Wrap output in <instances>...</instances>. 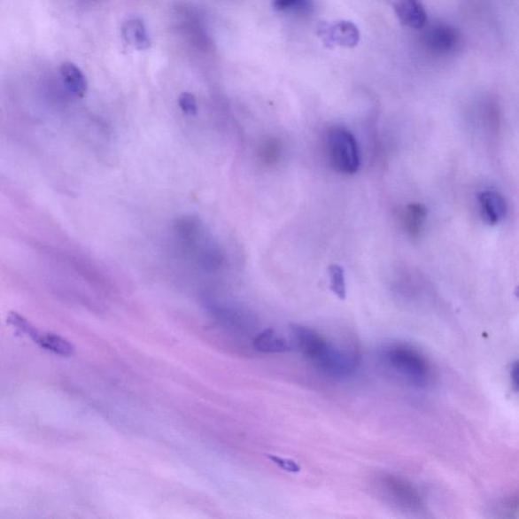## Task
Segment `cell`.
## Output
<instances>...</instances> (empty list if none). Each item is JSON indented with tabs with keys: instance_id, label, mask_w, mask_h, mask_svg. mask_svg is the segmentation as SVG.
<instances>
[{
	"instance_id": "obj_1",
	"label": "cell",
	"mask_w": 519,
	"mask_h": 519,
	"mask_svg": "<svg viewBox=\"0 0 519 519\" xmlns=\"http://www.w3.org/2000/svg\"><path fill=\"white\" fill-rule=\"evenodd\" d=\"M292 339L294 347L329 376L345 377L360 367L361 355L354 344L336 345L315 329L298 325L292 329Z\"/></svg>"
},
{
	"instance_id": "obj_2",
	"label": "cell",
	"mask_w": 519,
	"mask_h": 519,
	"mask_svg": "<svg viewBox=\"0 0 519 519\" xmlns=\"http://www.w3.org/2000/svg\"><path fill=\"white\" fill-rule=\"evenodd\" d=\"M383 366L399 380L416 388H425L431 380V368L417 349L403 343L391 344L382 352Z\"/></svg>"
},
{
	"instance_id": "obj_3",
	"label": "cell",
	"mask_w": 519,
	"mask_h": 519,
	"mask_svg": "<svg viewBox=\"0 0 519 519\" xmlns=\"http://www.w3.org/2000/svg\"><path fill=\"white\" fill-rule=\"evenodd\" d=\"M377 496L395 508L418 512L424 508V500L419 489L408 480L392 474L383 473L375 478Z\"/></svg>"
},
{
	"instance_id": "obj_4",
	"label": "cell",
	"mask_w": 519,
	"mask_h": 519,
	"mask_svg": "<svg viewBox=\"0 0 519 519\" xmlns=\"http://www.w3.org/2000/svg\"><path fill=\"white\" fill-rule=\"evenodd\" d=\"M326 150L329 164L341 174H353L360 168V152L352 132L333 126L326 133Z\"/></svg>"
},
{
	"instance_id": "obj_5",
	"label": "cell",
	"mask_w": 519,
	"mask_h": 519,
	"mask_svg": "<svg viewBox=\"0 0 519 519\" xmlns=\"http://www.w3.org/2000/svg\"><path fill=\"white\" fill-rule=\"evenodd\" d=\"M422 39L428 50L436 54L453 52L460 43L458 31L453 27L445 24H436L428 27Z\"/></svg>"
},
{
	"instance_id": "obj_6",
	"label": "cell",
	"mask_w": 519,
	"mask_h": 519,
	"mask_svg": "<svg viewBox=\"0 0 519 519\" xmlns=\"http://www.w3.org/2000/svg\"><path fill=\"white\" fill-rule=\"evenodd\" d=\"M252 346L258 352L279 354L291 352L294 349L292 340L287 339L283 334L269 328L255 335Z\"/></svg>"
},
{
	"instance_id": "obj_7",
	"label": "cell",
	"mask_w": 519,
	"mask_h": 519,
	"mask_svg": "<svg viewBox=\"0 0 519 519\" xmlns=\"http://www.w3.org/2000/svg\"><path fill=\"white\" fill-rule=\"evenodd\" d=\"M481 215L484 222L494 227L500 223L507 212L503 196L495 191H484L479 195Z\"/></svg>"
},
{
	"instance_id": "obj_8",
	"label": "cell",
	"mask_w": 519,
	"mask_h": 519,
	"mask_svg": "<svg viewBox=\"0 0 519 519\" xmlns=\"http://www.w3.org/2000/svg\"><path fill=\"white\" fill-rule=\"evenodd\" d=\"M396 15L403 25L412 29H422L427 15L421 0H395Z\"/></svg>"
},
{
	"instance_id": "obj_9",
	"label": "cell",
	"mask_w": 519,
	"mask_h": 519,
	"mask_svg": "<svg viewBox=\"0 0 519 519\" xmlns=\"http://www.w3.org/2000/svg\"><path fill=\"white\" fill-rule=\"evenodd\" d=\"M321 36L329 46L354 47L360 41V32L357 27L347 22L327 26L321 29Z\"/></svg>"
},
{
	"instance_id": "obj_10",
	"label": "cell",
	"mask_w": 519,
	"mask_h": 519,
	"mask_svg": "<svg viewBox=\"0 0 519 519\" xmlns=\"http://www.w3.org/2000/svg\"><path fill=\"white\" fill-rule=\"evenodd\" d=\"M27 337L42 348L63 357L73 356L75 348L72 343L59 335L53 333L43 334L37 328L33 327Z\"/></svg>"
},
{
	"instance_id": "obj_11",
	"label": "cell",
	"mask_w": 519,
	"mask_h": 519,
	"mask_svg": "<svg viewBox=\"0 0 519 519\" xmlns=\"http://www.w3.org/2000/svg\"><path fill=\"white\" fill-rule=\"evenodd\" d=\"M121 31L126 43L137 50H146L151 46L149 31L142 19L135 18L126 20Z\"/></svg>"
},
{
	"instance_id": "obj_12",
	"label": "cell",
	"mask_w": 519,
	"mask_h": 519,
	"mask_svg": "<svg viewBox=\"0 0 519 519\" xmlns=\"http://www.w3.org/2000/svg\"><path fill=\"white\" fill-rule=\"evenodd\" d=\"M63 81L69 92L83 97L88 92V81L81 70L72 62L63 63L60 68Z\"/></svg>"
},
{
	"instance_id": "obj_13",
	"label": "cell",
	"mask_w": 519,
	"mask_h": 519,
	"mask_svg": "<svg viewBox=\"0 0 519 519\" xmlns=\"http://www.w3.org/2000/svg\"><path fill=\"white\" fill-rule=\"evenodd\" d=\"M427 217V209L420 203H412L404 213V227L412 238H417L422 233Z\"/></svg>"
},
{
	"instance_id": "obj_14",
	"label": "cell",
	"mask_w": 519,
	"mask_h": 519,
	"mask_svg": "<svg viewBox=\"0 0 519 519\" xmlns=\"http://www.w3.org/2000/svg\"><path fill=\"white\" fill-rule=\"evenodd\" d=\"M329 278H331V290L335 296L342 300H345L347 297L345 276H344V270L339 265H331L329 267Z\"/></svg>"
},
{
	"instance_id": "obj_15",
	"label": "cell",
	"mask_w": 519,
	"mask_h": 519,
	"mask_svg": "<svg viewBox=\"0 0 519 519\" xmlns=\"http://www.w3.org/2000/svg\"><path fill=\"white\" fill-rule=\"evenodd\" d=\"M179 106L186 115L195 116L198 113V105L191 93H182L179 97Z\"/></svg>"
},
{
	"instance_id": "obj_16",
	"label": "cell",
	"mask_w": 519,
	"mask_h": 519,
	"mask_svg": "<svg viewBox=\"0 0 519 519\" xmlns=\"http://www.w3.org/2000/svg\"><path fill=\"white\" fill-rule=\"evenodd\" d=\"M306 0H273V6L280 12L298 9L303 6Z\"/></svg>"
},
{
	"instance_id": "obj_17",
	"label": "cell",
	"mask_w": 519,
	"mask_h": 519,
	"mask_svg": "<svg viewBox=\"0 0 519 519\" xmlns=\"http://www.w3.org/2000/svg\"><path fill=\"white\" fill-rule=\"evenodd\" d=\"M269 459L275 462V465L285 469L287 472L298 473L300 471V468L297 462H294L291 460L275 457V455H270Z\"/></svg>"
},
{
	"instance_id": "obj_18",
	"label": "cell",
	"mask_w": 519,
	"mask_h": 519,
	"mask_svg": "<svg viewBox=\"0 0 519 519\" xmlns=\"http://www.w3.org/2000/svg\"><path fill=\"white\" fill-rule=\"evenodd\" d=\"M279 154V145L275 140H270L268 143L265 144L264 156L265 159L272 161L277 159Z\"/></svg>"
},
{
	"instance_id": "obj_19",
	"label": "cell",
	"mask_w": 519,
	"mask_h": 519,
	"mask_svg": "<svg viewBox=\"0 0 519 519\" xmlns=\"http://www.w3.org/2000/svg\"><path fill=\"white\" fill-rule=\"evenodd\" d=\"M510 376L512 384H514L515 389L519 391V360L512 364Z\"/></svg>"
},
{
	"instance_id": "obj_20",
	"label": "cell",
	"mask_w": 519,
	"mask_h": 519,
	"mask_svg": "<svg viewBox=\"0 0 519 519\" xmlns=\"http://www.w3.org/2000/svg\"><path fill=\"white\" fill-rule=\"evenodd\" d=\"M515 293V297L519 299V286L516 287Z\"/></svg>"
}]
</instances>
